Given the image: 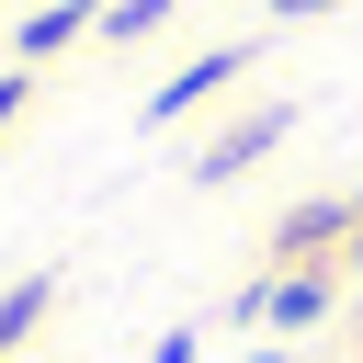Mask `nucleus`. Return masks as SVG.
I'll use <instances>...</instances> for the list:
<instances>
[{"label":"nucleus","mask_w":363,"mask_h":363,"mask_svg":"<svg viewBox=\"0 0 363 363\" xmlns=\"http://www.w3.org/2000/svg\"><path fill=\"white\" fill-rule=\"evenodd\" d=\"M284 136H295V102H261V113H238V125L193 159V182H238V170H250V159H272Z\"/></svg>","instance_id":"nucleus-1"},{"label":"nucleus","mask_w":363,"mask_h":363,"mask_svg":"<svg viewBox=\"0 0 363 363\" xmlns=\"http://www.w3.org/2000/svg\"><path fill=\"white\" fill-rule=\"evenodd\" d=\"M250 68V45H216V57H193L182 79H159V102H147V125H170V113H193V102H216L227 79Z\"/></svg>","instance_id":"nucleus-2"},{"label":"nucleus","mask_w":363,"mask_h":363,"mask_svg":"<svg viewBox=\"0 0 363 363\" xmlns=\"http://www.w3.org/2000/svg\"><path fill=\"white\" fill-rule=\"evenodd\" d=\"M352 216H363V204H352V193H318V204H295V216H284V227H272V261H306V250H329V238H340V227H352Z\"/></svg>","instance_id":"nucleus-3"},{"label":"nucleus","mask_w":363,"mask_h":363,"mask_svg":"<svg viewBox=\"0 0 363 363\" xmlns=\"http://www.w3.org/2000/svg\"><path fill=\"white\" fill-rule=\"evenodd\" d=\"M261 318H272V329H318V318H329V272H284V284H261Z\"/></svg>","instance_id":"nucleus-4"},{"label":"nucleus","mask_w":363,"mask_h":363,"mask_svg":"<svg viewBox=\"0 0 363 363\" xmlns=\"http://www.w3.org/2000/svg\"><path fill=\"white\" fill-rule=\"evenodd\" d=\"M45 306H57V272H23V284H0V352H23V340L45 329Z\"/></svg>","instance_id":"nucleus-5"},{"label":"nucleus","mask_w":363,"mask_h":363,"mask_svg":"<svg viewBox=\"0 0 363 363\" xmlns=\"http://www.w3.org/2000/svg\"><path fill=\"white\" fill-rule=\"evenodd\" d=\"M91 23H102V11H91V0H45V11H34V23H23V57H57V45H79V34H91Z\"/></svg>","instance_id":"nucleus-6"},{"label":"nucleus","mask_w":363,"mask_h":363,"mask_svg":"<svg viewBox=\"0 0 363 363\" xmlns=\"http://www.w3.org/2000/svg\"><path fill=\"white\" fill-rule=\"evenodd\" d=\"M159 23H170V0H113V11H102L113 45H136V34H159Z\"/></svg>","instance_id":"nucleus-7"},{"label":"nucleus","mask_w":363,"mask_h":363,"mask_svg":"<svg viewBox=\"0 0 363 363\" xmlns=\"http://www.w3.org/2000/svg\"><path fill=\"white\" fill-rule=\"evenodd\" d=\"M193 352H204V340H193V329H170V340H159L147 363H193Z\"/></svg>","instance_id":"nucleus-8"},{"label":"nucleus","mask_w":363,"mask_h":363,"mask_svg":"<svg viewBox=\"0 0 363 363\" xmlns=\"http://www.w3.org/2000/svg\"><path fill=\"white\" fill-rule=\"evenodd\" d=\"M23 91H34V79H0V125H11V113H23Z\"/></svg>","instance_id":"nucleus-9"},{"label":"nucleus","mask_w":363,"mask_h":363,"mask_svg":"<svg viewBox=\"0 0 363 363\" xmlns=\"http://www.w3.org/2000/svg\"><path fill=\"white\" fill-rule=\"evenodd\" d=\"M272 11H284V23H306V11H329V0H272Z\"/></svg>","instance_id":"nucleus-10"},{"label":"nucleus","mask_w":363,"mask_h":363,"mask_svg":"<svg viewBox=\"0 0 363 363\" xmlns=\"http://www.w3.org/2000/svg\"><path fill=\"white\" fill-rule=\"evenodd\" d=\"M250 363H284V352H250Z\"/></svg>","instance_id":"nucleus-11"}]
</instances>
